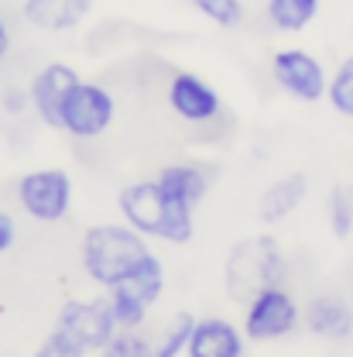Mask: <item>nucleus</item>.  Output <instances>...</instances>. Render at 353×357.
<instances>
[{
	"label": "nucleus",
	"mask_w": 353,
	"mask_h": 357,
	"mask_svg": "<svg viewBox=\"0 0 353 357\" xmlns=\"http://www.w3.org/2000/svg\"><path fill=\"white\" fill-rule=\"evenodd\" d=\"M117 206H120L124 223H131L144 237H158L168 244H189L196 234V206L168 196L158 178L124 185L117 196Z\"/></svg>",
	"instance_id": "obj_1"
},
{
	"label": "nucleus",
	"mask_w": 353,
	"mask_h": 357,
	"mask_svg": "<svg viewBox=\"0 0 353 357\" xmlns=\"http://www.w3.org/2000/svg\"><path fill=\"white\" fill-rule=\"evenodd\" d=\"M148 255H151L148 237L137 234L131 223H96L83 234V248H79L86 275L103 289L127 278Z\"/></svg>",
	"instance_id": "obj_2"
},
{
	"label": "nucleus",
	"mask_w": 353,
	"mask_h": 357,
	"mask_svg": "<svg viewBox=\"0 0 353 357\" xmlns=\"http://www.w3.org/2000/svg\"><path fill=\"white\" fill-rule=\"evenodd\" d=\"M281 278H285V251L274 234H251L237 241L223 265L226 296L240 306H247L258 292L271 285H281Z\"/></svg>",
	"instance_id": "obj_3"
},
{
	"label": "nucleus",
	"mask_w": 353,
	"mask_h": 357,
	"mask_svg": "<svg viewBox=\"0 0 353 357\" xmlns=\"http://www.w3.org/2000/svg\"><path fill=\"white\" fill-rule=\"evenodd\" d=\"M299 323H302V306L295 303V296L285 285H271L244 306V333L254 344L281 340V337L295 333Z\"/></svg>",
	"instance_id": "obj_4"
},
{
	"label": "nucleus",
	"mask_w": 353,
	"mask_h": 357,
	"mask_svg": "<svg viewBox=\"0 0 353 357\" xmlns=\"http://www.w3.org/2000/svg\"><path fill=\"white\" fill-rule=\"evenodd\" d=\"M55 326L65 330L86 354H100L113 340V333L120 330L107 296H96V299H65L58 306Z\"/></svg>",
	"instance_id": "obj_5"
},
{
	"label": "nucleus",
	"mask_w": 353,
	"mask_h": 357,
	"mask_svg": "<svg viewBox=\"0 0 353 357\" xmlns=\"http://www.w3.org/2000/svg\"><path fill=\"white\" fill-rule=\"evenodd\" d=\"M21 210L38 223H58L72 206V178L65 169H35L17 182Z\"/></svg>",
	"instance_id": "obj_6"
},
{
	"label": "nucleus",
	"mask_w": 353,
	"mask_h": 357,
	"mask_svg": "<svg viewBox=\"0 0 353 357\" xmlns=\"http://www.w3.org/2000/svg\"><path fill=\"white\" fill-rule=\"evenodd\" d=\"M113 114H117V103H113L110 89L79 79L62 103V128L58 131H65L69 137H79V141H89V137H100L113 124Z\"/></svg>",
	"instance_id": "obj_7"
},
{
	"label": "nucleus",
	"mask_w": 353,
	"mask_h": 357,
	"mask_svg": "<svg viewBox=\"0 0 353 357\" xmlns=\"http://www.w3.org/2000/svg\"><path fill=\"white\" fill-rule=\"evenodd\" d=\"M271 76L288 96L302 103H319L329 93V76L322 62L306 48H281L271 55Z\"/></svg>",
	"instance_id": "obj_8"
},
{
	"label": "nucleus",
	"mask_w": 353,
	"mask_h": 357,
	"mask_svg": "<svg viewBox=\"0 0 353 357\" xmlns=\"http://www.w3.org/2000/svg\"><path fill=\"white\" fill-rule=\"evenodd\" d=\"M79 83V73L65 62H48L45 69L35 73L31 86H28V103L35 107V114L42 117V124L48 128H62V103L72 93V86Z\"/></svg>",
	"instance_id": "obj_9"
},
{
	"label": "nucleus",
	"mask_w": 353,
	"mask_h": 357,
	"mask_svg": "<svg viewBox=\"0 0 353 357\" xmlns=\"http://www.w3.org/2000/svg\"><path fill=\"white\" fill-rule=\"evenodd\" d=\"M244 344H247L244 326L223 316H206L192 323L185 357H244Z\"/></svg>",
	"instance_id": "obj_10"
},
{
	"label": "nucleus",
	"mask_w": 353,
	"mask_h": 357,
	"mask_svg": "<svg viewBox=\"0 0 353 357\" xmlns=\"http://www.w3.org/2000/svg\"><path fill=\"white\" fill-rule=\"evenodd\" d=\"M168 103L182 121L203 124L213 121L220 114V93L210 86L206 79H199L196 73H175L168 83Z\"/></svg>",
	"instance_id": "obj_11"
},
{
	"label": "nucleus",
	"mask_w": 353,
	"mask_h": 357,
	"mask_svg": "<svg viewBox=\"0 0 353 357\" xmlns=\"http://www.w3.org/2000/svg\"><path fill=\"white\" fill-rule=\"evenodd\" d=\"M302 323L312 337L319 340H347L353 333V310L343 296L333 292H319L312 296L302 310Z\"/></svg>",
	"instance_id": "obj_12"
},
{
	"label": "nucleus",
	"mask_w": 353,
	"mask_h": 357,
	"mask_svg": "<svg viewBox=\"0 0 353 357\" xmlns=\"http://www.w3.org/2000/svg\"><path fill=\"white\" fill-rule=\"evenodd\" d=\"M306 196H309V176L306 172H292V176H285V178H274L261 192V199H258V217L267 227L288 220L306 203Z\"/></svg>",
	"instance_id": "obj_13"
},
{
	"label": "nucleus",
	"mask_w": 353,
	"mask_h": 357,
	"mask_svg": "<svg viewBox=\"0 0 353 357\" xmlns=\"http://www.w3.org/2000/svg\"><path fill=\"white\" fill-rule=\"evenodd\" d=\"M24 21L42 31H72L86 21L93 0H24Z\"/></svg>",
	"instance_id": "obj_14"
},
{
	"label": "nucleus",
	"mask_w": 353,
	"mask_h": 357,
	"mask_svg": "<svg viewBox=\"0 0 353 357\" xmlns=\"http://www.w3.org/2000/svg\"><path fill=\"white\" fill-rule=\"evenodd\" d=\"M155 178L162 182V189H165L168 196H175V199L189 203V206H199V203L206 199V192H210V178H206V172H203L199 165H189V162L165 165Z\"/></svg>",
	"instance_id": "obj_15"
},
{
	"label": "nucleus",
	"mask_w": 353,
	"mask_h": 357,
	"mask_svg": "<svg viewBox=\"0 0 353 357\" xmlns=\"http://www.w3.org/2000/svg\"><path fill=\"white\" fill-rule=\"evenodd\" d=\"M110 289L131 292L134 299H141V303L151 310V306L162 299V292H165V265H162V258H158V255H148L127 278H120V282L110 285Z\"/></svg>",
	"instance_id": "obj_16"
},
{
	"label": "nucleus",
	"mask_w": 353,
	"mask_h": 357,
	"mask_svg": "<svg viewBox=\"0 0 353 357\" xmlns=\"http://www.w3.org/2000/svg\"><path fill=\"white\" fill-rule=\"evenodd\" d=\"M319 14V0H267V21L278 31H306Z\"/></svg>",
	"instance_id": "obj_17"
},
{
	"label": "nucleus",
	"mask_w": 353,
	"mask_h": 357,
	"mask_svg": "<svg viewBox=\"0 0 353 357\" xmlns=\"http://www.w3.org/2000/svg\"><path fill=\"white\" fill-rule=\"evenodd\" d=\"M326 223H329V234L340 241L353 234V199L343 185H333L326 196Z\"/></svg>",
	"instance_id": "obj_18"
},
{
	"label": "nucleus",
	"mask_w": 353,
	"mask_h": 357,
	"mask_svg": "<svg viewBox=\"0 0 353 357\" xmlns=\"http://www.w3.org/2000/svg\"><path fill=\"white\" fill-rule=\"evenodd\" d=\"M329 107L343 117H353V55H347L336 73L329 76V93H326Z\"/></svg>",
	"instance_id": "obj_19"
},
{
	"label": "nucleus",
	"mask_w": 353,
	"mask_h": 357,
	"mask_svg": "<svg viewBox=\"0 0 353 357\" xmlns=\"http://www.w3.org/2000/svg\"><path fill=\"white\" fill-rule=\"evenodd\" d=\"M96 357H155V344H148L141 330H117L113 340Z\"/></svg>",
	"instance_id": "obj_20"
},
{
	"label": "nucleus",
	"mask_w": 353,
	"mask_h": 357,
	"mask_svg": "<svg viewBox=\"0 0 353 357\" xmlns=\"http://www.w3.org/2000/svg\"><path fill=\"white\" fill-rule=\"evenodd\" d=\"M192 323H196V316L178 312L175 319H172V326H168V333L162 337V344H155V357H182L185 354V344H189Z\"/></svg>",
	"instance_id": "obj_21"
},
{
	"label": "nucleus",
	"mask_w": 353,
	"mask_h": 357,
	"mask_svg": "<svg viewBox=\"0 0 353 357\" xmlns=\"http://www.w3.org/2000/svg\"><path fill=\"white\" fill-rule=\"evenodd\" d=\"M192 3L203 17H210L220 28H237L244 21V3L240 0H192Z\"/></svg>",
	"instance_id": "obj_22"
},
{
	"label": "nucleus",
	"mask_w": 353,
	"mask_h": 357,
	"mask_svg": "<svg viewBox=\"0 0 353 357\" xmlns=\"http://www.w3.org/2000/svg\"><path fill=\"white\" fill-rule=\"evenodd\" d=\"M31 357H86V351H83L65 330L52 326V330L45 333V340L38 344V351Z\"/></svg>",
	"instance_id": "obj_23"
},
{
	"label": "nucleus",
	"mask_w": 353,
	"mask_h": 357,
	"mask_svg": "<svg viewBox=\"0 0 353 357\" xmlns=\"http://www.w3.org/2000/svg\"><path fill=\"white\" fill-rule=\"evenodd\" d=\"M14 241H17V223L7 210H0V255H7L14 248Z\"/></svg>",
	"instance_id": "obj_24"
},
{
	"label": "nucleus",
	"mask_w": 353,
	"mask_h": 357,
	"mask_svg": "<svg viewBox=\"0 0 353 357\" xmlns=\"http://www.w3.org/2000/svg\"><path fill=\"white\" fill-rule=\"evenodd\" d=\"M7 52H10V31H7V24H3V17H0V62L7 59Z\"/></svg>",
	"instance_id": "obj_25"
}]
</instances>
